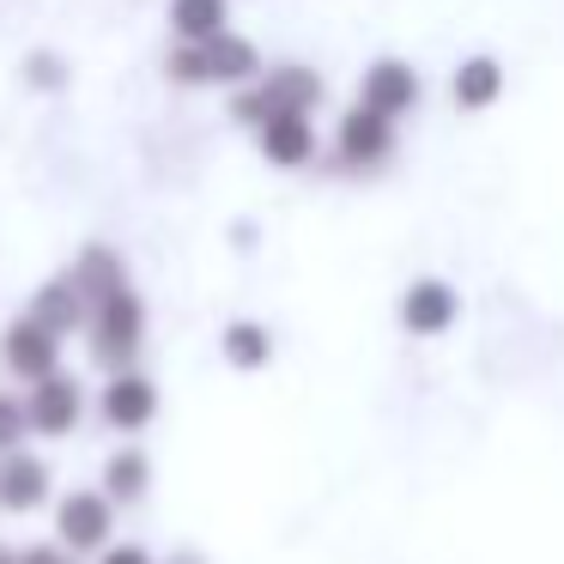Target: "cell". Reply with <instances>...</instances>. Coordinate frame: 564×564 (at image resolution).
<instances>
[{
    "mask_svg": "<svg viewBox=\"0 0 564 564\" xmlns=\"http://www.w3.org/2000/svg\"><path fill=\"white\" fill-rule=\"evenodd\" d=\"M419 91H425V86H419V67L401 62V55L370 62L365 79H358V104H365V110H377V116H389V122H401V116L413 110Z\"/></svg>",
    "mask_w": 564,
    "mask_h": 564,
    "instance_id": "cell-8",
    "label": "cell"
},
{
    "mask_svg": "<svg viewBox=\"0 0 564 564\" xmlns=\"http://www.w3.org/2000/svg\"><path fill=\"white\" fill-rule=\"evenodd\" d=\"M98 491L116 503V510H122V503H147V491H152V455L134 449V443L110 449V455H104V467H98Z\"/></svg>",
    "mask_w": 564,
    "mask_h": 564,
    "instance_id": "cell-14",
    "label": "cell"
},
{
    "mask_svg": "<svg viewBox=\"0 0 564 564\" xmlns=\"http://www.w3.org/2000/svg\"><path fill=\"white\" fill-rule=\"evenodd\" d=\"M231 31V0H171V37L176 43H213Z\"/></svg>",
    "mask_w": 564,
    "mask_h": 564,
    "instance_id": "cell-18",
    "label": "cell"
},
{
    "mask_svg": "<svg viewBox=\"0 0 564 564\" xmlns=\"http://www.w3.org/2000/svg\"><path fill=\"white\" fill-rule=\"evenodd\" d=\"M164 74L176 79V86H256L261 74H268V62H261L256 37H243V31H225V37L213 43H176L171 55H164Z\"/></svg>",
    "mask_w": 564,
    "mask_h": 564,
    "instance_id": "cell-1",
    "label": "cell"
},
{
    "mask_svg": "<svg viewBox=\"0 0 564 564\" xmlns=\"http://www.w3.org/2000/svg\"><path fill=\"white\" fill-rule=\"evenodd\" d=\"M55 546L74 552V558H104L116 546V503L104 498L98 486L86 491H62L55 498Z\"/></svg>",
    "mask_w": 564,
    "mask_h": 564,
    "instance_id": "cell-4",
    "label": "cell"
},
{
    "mask_svg": "<svg viewBox=\"0 0 564 564\" xmlns=\"http://www.w3.org/2000/svg\"><path fill=\"white\" fill-rule=\"evenodd\" d=\"M25 316L37 322V328H50L55 340H74V334H86V322H91V304L79 297V285L67 280V273H55V280H43L37 292H31V304H25Z\"/></svg>",
    "mask_w": 564,
    "mask_h": 564,
    "instance_id": "cell-12",
    "label": "cell"
},
{
    "mask_svg": "<svg viewBox=\"0 0 564 564\" xmlns=\"http://www.w3.org/2000/svg\"><path fill=\"white\" fill-rule=\"evenodd\" d=\"M86 346H91V365L122 377V370H140V346H147V297L128 285V292L91 304V322H86Z\"/></svg>",
    "mask_w": 564,
    "mask_h": 564,
    "instance_id": "cell-3",
    "label": "cell"
},
{
    "mask_svg": "<svg viewBox=\"0 0 564 564\" xmlns=\"http://www.w3.org/2000/svg\"><path fill=\"white\" fill-rule=\"evenodd\" d=\"M67 280L79 285V297H86V304H104V297H116V292H128V261L116 256L110 243H86L79 249V261L74 268H67Z\"/></svg>",
    "mask_w": 564,
    "mask_h": 564,
    "instance_id": "cell-15",
    "label": "cell"
},
{
    "mask_svg": "<svg viewBox=\"0 0 564 564\" xmlns=\"http://www.w3.org/2000/svg\"><path fill=\"white\" fill-rule=\"evenodd\" d=\"M256 147L273 171H304L316 159V122L310 116H273L268 128H256Z\"/></svg>",
    "mask_w": 564,
    "mask_h": 564,
    "instance_id": "cell-13",
    "label": "cell"
},
{
    "mask_svg": "<svg viewBox=\"0 0 564 564\" xmlns=\"http://www.w3.org/2000/svg\"><path fill=\"white\" fill-rule=\"evenodd\" d=\"M98 419H104L110 431H122V437L147 431L152 419H159V382H152L147 370H122V377H104V389H98Z\"/></svg>",
    "mask_w": 564,
    "mask_h": 564,
    "instance_id": "cell-7",
    "label": "cell"
},
{
    "mask_svg": "<svg viewBox=\"0 0 564 564\" xmlns=\"http://www.w3.org/2000/svg\"><path fill=\"white\" fill-rule=\"evenodd\" d=\"M0 564H19V546H7V540H0Z\"/></svg>",
    "mask_w": 564,
    "mask_h": 564,
    "instance_id": "cell-23",
    "label": "cell"
},
{
    "mask_svg": "<svg viewBox=\"0 0 564 564\" xmlns=\"http://www.w3.org/2000/svg\"><path fill=\"white\" fill-rule=\"evenodd\" d=\"M334 152H340V164H352V171H377L382 159H394V122L377 110H365V104H352V110L340 116V128H334Z\"/></svg>",
    "mask_w": 564,
    "mask_h": 564,
    "instance_id": "cell-9",
    "label": "cell"
},
{
    "mask_svg": "<svg viewBox=\"0 0 564 564\" xmlns=\"http://www.w3.org/2000/svg\"><path fill=\"white\" fill-rule=\"evenodd\" d=\"M50 491H55V474H50V462H43V455H31V449L0 455V510H7V516L43 510V503H50Z\"/></svg>",
    "mask_w": 564,
    "mask_h": 564,
    "instance_id": "cell-11",
    "label": "cell"
},
{
    "mask_svg": "<svg viewBox=\"0 0 564 564\" xmlns=\"http://www.w3.org/2000/svg\"><path fill=\"white\" fill-rule=\"evenodd\" d=\"M219 352H225V365H231V370H268V365H273V334H268V322L231 316V322L219 328Z\"/></svg>",
    "mask_w": 564,
    "mask_h": 564,
    "instance_id": "cell-16",
    "label": "cell"
},
{
    "mask_svg": "<svg viewBox=\"0 0 564 564\" xmlns=\"http://www.w3.org/2000/svg\"><path fill=\"white\" fill-rule=\"evenodd\" d=\"M25 419H31V437H74L79 419H86V382L74 370H55V377L31 382L25 389Z\"/></svg>",
    "mask_w": 564,
    "mask_h": 564,
    "instance_id": "cell-5",
    "label": "cell"
},
{
    "mask_svg": "<svg viewBox=\"0 0 564 564\" xmlns=\"http://www.w3.org/2000/svg\"><path fill=\"white\" fill-rule=\"evenodd\" d=\"M19 74H25V86L31 91H67V55H55V50H31L25 62H19Z\"/></svg>",
    "mask_w": 564,
    "mask_h": 564,
    "instance_id": "cell-19",
    "label": "cell"
},
{
    "mask_svg": "<svg viewBox=\"0 0 564 564\" xmlns=\"http://www.w3.org/2000/svg\"><path fill=\"white\" fill-rule=\"evenodd\" d=\"M171 564H200V558H195V552H176V558H171Z\"/></svg>",
    "mask_w": 564,
    "mask_h": 564,
    "instance_id": "cell-24",
    "label": "cell"
},
{
    "mask_svg": "<svg viewBox=\"0 0 564 564\" xmlns=\"http://www.w3.org/2000/svg\"><path fill=\"white\" fill-rule=\"evenodd\" d=\"M0 370L31 389V382H43V377L62 370V340H55L50 328H37L31 316H13L7 328H0Z\"/></svg>",
    "mask_w": 564,
    "mask_h": 564,
    "instance_id": "cell-6",
    "label": "cell"
},
{
    "mask_svg": "<svg viewBox=\"0 0 564 564\" xmlns=\"http://www.w3.org/2000/svg\"><path fill=\"white\" fill-rule=\"evenodd\" d=\"M401 328L406 334H419V340H431V334H449L455 328V316H462V297H455V285L449 280H437V273H425V280H413L401 292Z\"/></svg>",
    "mask_w": 564,
    "mask_h": 564,
    "instance_id": "cell-10",
    "label": "cell"
},
{
    "mask_svg": "<svg viewBox=\"0 0 564 564\" xmlns=\"http://www.w3.org/2000/svg\"><path fill=\"white\" fill-rule=\"evenodd\" d=\"M322 98H328V79L304 62H280L256 79V86L231 91V122L243 128H268L273 116H316Z\"/></svg>",
    "mask_w": 564,
    "mask_h": 564,
    "instance_id": "cell-2",
    "label": "cell"
},
{
    "mask_svg": "<svg viewBox=\"0 0 564 564\" xmlns=\"http://www.w3.org/2000/svg\"><path fill=\"white\" fill-rule=\"evenodd\" d=\"M98 564H159V558H152V552L147 546H134V540H116V546L110 552H104V558Z\"/></svg>",
    "mask_w": 564,
    "mask_h": 564,
    "instance_id": "cell-22",
    "label": "cell"
},
{
    "mask_svg": "<svg viewBox=\"0 0 564 564\" xmlns=\"http://www.w3.org/2000/svg\"><path fill=\"white\" fill-rule=\"evenodd\" d=\"M19 564H74V552H62L55 540H37V546H19Z\"/></svg>",
    "mask_w": 564,
    "mask_h": 564,
    "instance_id": "cell-21",
    "label": "cell"
},
{
    "mask_svg": "<svg viewBox=\"0 0 564 564\" xmlns=\"http://www.w3.org/2000/svg\"><path fill=\"white\" fill-rule=\"evenodd\" d=\"M449 91H455L462 110H491V104L503 98V62L498 55H467L449 74Z\"/></svg>",
    "mask_w": 564,
    "mask_h": 564,
    "instance_id": "cell-17",
    "label": "cell"
},
{
    "mask_svg": "<svg viewBox=\"0 0 564 564\" xmlns=\"http://www.w3.org/2000/svg\"><path fill=\"white\" fill-rule=\"evenodd\" d=\"M31 437V419H25V394H0V455L25 449Z\"/></svg>",
    "mask_w": 564,
    "mask_h": 564,
    "instance_id": "cell-20",
    "label": "cell"
}]
</instances>
